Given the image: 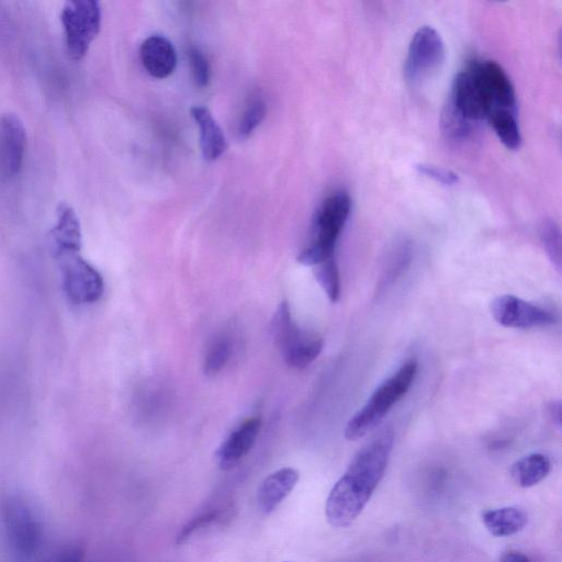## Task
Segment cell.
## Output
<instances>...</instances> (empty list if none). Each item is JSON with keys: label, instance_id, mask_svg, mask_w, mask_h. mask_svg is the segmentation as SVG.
Segmentation results:
<instances>
[{"label": "cell", "instance_id": "cell-12", "mask_svg": "<svg viewBox=\"0 0 562 562\" xmlns=\"http://www.w3.org/2000/svg\"><path fill=\"white\" fill-rule=\"evenodd\" d=\"M448 105L460 116L477 125L487 119L486 101L471 64L456 76Z\"/></svg>", "mask_w": 562, "mask_h": 562}, {"label": "cell", "instance_id": "cell-19", "mask_svg": "<svg viewBox=\"0 0 562 562\" xmlns=\"http://www.w3.org/2000/svg\"><path fill=\"white\" fill-rule=\"evenodd\" d=\"M552 471V462L543 454L525 456L513 464L511 477L517 486L527 489L538 485Z\"/></svg>", "mask_w": 562, "mask_h": 562}, {"label": "cell", "instance_id": "cell-2", "mask_svg": "<svg viewBox=\"0 0 562 562\" xmlns=\"http://www.w3.org/2000/svg\"><path fill=\"white\" fill-rule=\"evenodd\" d=\"M417 375L418 363L411 359L404 363L398 372L382 382L365 406L348 421L345 429L346 440H361L376 429L392 407L407 395Z\"/></svg>", "mask_w": 562, "mask_h": 562}, {"label": "cell", "instance_id": "cell-8", "mask_svg": "<svg viewBox=\"0 0 562 562\" xmlns=\"http://www.w3.org/2000/svg\"><path fill=\"white\" fill-rule=\"evenodd\" d=\"M445 61V46L432 27H422L415 33L408 52L404 75L412 86L420 85L441 69Z\"/></svg>", "mask_w": 562, "mask_h": 562}, {"label": "cell", "instance_id": "cell-31", "mask_svg": "<svg viewBox=\"0 0 562 562\" xmlns=\"http://www.w3.org/2000/svg\"><path fill=\"white\" fill-rule=\"evenodd\" d=\"M500 562H531V560L524 554L511 550V552L505 553L501 557Z\"/></svg>", "mask_w": 562, "mask_h": 562}, {"label": "cell", "instance_id": "cell-30", "mask_svg": "<svg viewBox=\"0 0 562 562\" xmlns=\"http://www.w3.org/2000/svg\"><path fill=\"white\" fill-rule=\"evenodd\" d=\"M549 418L552 419L554 425L557 429L561 430V403L560 401H555L550 403L548 408Z\"/></svg>", "mask_w": 562, "mask_h": 562}, {"label": "cell", "instance_id": "cell-17", "mask_svg": "<svg viewBox=\"0 0 562 562\" xmlns=\"http://www.w3.org/2000/svg\"><path fill=\"white\" fill-rule=\"evenodd\" d=\"M200 130L201 150L207 161H216L228 150V141L218 122L206 107L191 108Z\"/></svg>", "mask_w": 562, "mask_h": 562}, {"label": "cell", "instance_id": "cell-9", "mask_svg": "<svg viewBox=\"0 0 562 562\" xmlns=\"http://www.w3.org/2000/svg\"><path fill=\"white\" fill-rule=\"evenodd\" d=\"M470 64L486 101L487 119L496 112H517L515 89L503 67L494 61H475Z\"/></svg>", "mask_w": 562, "mask_h": 562}, {"label": "cell", "instance_id": "cell-24", "mask_svg": "<svg viewBox=\"0 0 562 562\" xmlns=\"http://www.w3.org/2000/svg\"><path fill=\"white\" fill-rule=\"evenodd\" d=\"M232 354V344L228 337H220L213 342L207 353L204 369L207 375H216L227 366Z\"/></svg>", "mask_w": 562, "mask_h": 562}, {"label": "cell", "instance_id": "cell-15", "mask_svg": "<svg viewBox=\"0 0 562 562\" xmlns=\"http://www.w3.org/2000/svg\"><path fill=\"white\" fill-rule=\"evenodd\" d=\"M141 61L145 70L155 78L172 75L177 65V54L170 40L162 36L146 39L141 46Z\"/></svg>", "mask_w": 562, "mask_h": 562}, {"label": "cell", "instance_id": "cell-27", "mask_svg": "<svg viewBox=\"0 0 562 562\" xmlns=\"http://www.w3.org/2000/svg\"><path fill=\"white\" fill-rule=\"evenodd\" d=\"M219 520H221V513L219 511L208 512L196 517L195 520L184 526L183 531L179 533L177 544H184L197 531L201 530V528H204L207 525L215 523Z\"/></svg>", "mask_w": 562, "mask_h": 562}, {"label": "cell", "instance_id": "cell-14", "mask_svg": "<svg viewBox=\"0 0 562 562\" xmlns=\"http://www.w3.org/2000/svg\"><path fill=\"white\" fill-rule=\"evenodd\" d=\"M261 419H250L242 423L232 432L219 447L216 457L218 465L223 470H229L238 465L251 451L258 434L261 431Z\"/></svg>", "mask_w": 562, "mask_h": 562}, {"label": "cell", "instance_id": "cell-23", "mask_svg": "<svg viewBox=\"0 0 562 562\" xmlns=\"http://www.w3.org/2000/svg\"><path fill=\"white\" fill-rule=\"evenodd\" d=\"M539 236L549 260L560 271L561 269V231L553 220H545L539 228Z\"/></svg>", "mask_w": 562, "mask_h": 562}, {"label": "cell", "instance_id": "cell-21", "mask_svg": "<svg viewBox=\"0 0 562 562\" xmlns=\"http://www.w3.org/2000/svg\"><path fill=\"white\" fill-rule=\"evenodd\" d=\"M442 128L448 139L460 142L474 136L477 123L466 120L447 104L442 116Z\"/></svg>", "mask_w": 562, "mask_h": 562}, {"label": "cell", "instance_id": "cell-13", "mask_svg": "<svg viewBox=\"0 0 562 562\" xmlns=\"http://www.w3.org/2000/svg\"><path fill=\"white\" fill-rule=\"evenodd\" d=\"M83 235L80 219L75 210L61 204L56 210V222L51 231V250L56 261L80 254Z\"/></svg>", "mask_w": 562, "mask_h": 562}, {"label": "cell", "instance_id": "cell-5", "mask_svg": "<svg viewBox=\"0 0 562 562\" xmlns=\"http://www.w3.org/2000/svg\"><path fill=\"white\" fill-rule=\"evenodd\" d=\"M271 331L285 363L292 368L308 367L322 352V339L298 328L287 301L281 302L276 310Z\"/></svg>", "mask_w": 562, "mask_h": 562}, {"label": "cell", "instance_id": "cell-3", "mask_svg": "<svg viewBox=\"0 0 562 562\" xmlns=\"http://www.w3.org/2000/svg\"><path fill=\"white\" fill-rule=\"evenodd\" d=\"M351 210L352 200L345 191H336L322 202L313 219L312 243L298 256L300 264L314 267L334 257Z\"/></svg>", "mask_w": 562, "mask_h": 562}, {"label": "cell", "instance_id": "cell-6", "mask_svg": "<svg viewBox=\"0 0 562 562\" xmlns=\"http://www.w3.org/2000/svg\"><path fill=\"white\" fill-rule=\"evenodd\" d=\"M67 51L72 59L82 60L101 27V8L96 0H71L61 14Z\"/></svg>", "mask_w": 562, "mask_h": 562}, {"label": "cell", "instance_id": "cell-1", "mask_svg": "<svg viewBox=\"0 0 562 562\" xmlns=\"http://www.w3.org/2000/svg\"><path fill=\"white\" fill-rule=\"evenodd\" d=\"M395 435L385 432L359 451L342 478L335 483L325 507L329 523L350 527L372 499L391 456Z\"/></svg>", "mask_w": 562, "mask_h": 562}, {"label": "cell", "instance_id": "cell-20", "mask_svg": "<svg viewBox=\"0 0 562 562\" xmlns=\"http://www.w3.org/2000/svg\"><path fill=\"white\" fill-rule=\"evenodd\" d=\"M491 126L505 148L516 151L521 148L522 136L517 112H496L488 117Z\"/></svg>", "mask_w": 562, "mask_h": 562}, {"label": "cell", "instance_id": "cell-28", "mask_svg": "<svg viewBox=\"0 0 562 562\" xmlns=\"http://www.w3.org/2000/svg\"><path fill=\"white\" fill-rule=\"evenodd\" d=\"M417 170L421 175L434 179L435 182L444 186H454L458 184L459 177L456 173L430 164H420Z\"/></svg>", "mask_w": 562, "mask_h": 562}, {"label": "cell", "instance_id": "cell-26", "mask_svg": "<svg viewBox=\"0 0 562 562\" xmlns=\"http://www.w3.org/2000/svg\"><path fill=\"white\" fill-rule=\"evenodd\" d=\"M189 61L197 85L206 87L210 81V66L205 55L198 49H191Z\"/></svg>", "mask_w": 562, "mask_h": 562}, {"label": "cell", "instance_id": "cell-11", "mask_svg": "<svg viewBox=\"0 0 562 562\" xmlns=\"http://www.w3.org/2000/svg\"><path fill=\"white\" fill-rule=\"evenodd\" d=\"M26 146L24 121L14 112H6L0 116V173L9 178L20 173Z\"/></svg>", "mask_w": 562, "mask_h": 562}, {"label": "cell", "instance_id": "cell-10", "mask_svg": "<svg viewBox=\"0 0 562 562\" xmlns=\"http://www.w3.org/2000/svg\"><path fill=\"white\" fill-rule=\"evenodd\" d=\"M491 313L502 327L510 329L544 328L556 322L552 312L511 295L494 299Z\"/></svg>", "mask_w": 562, "mask_h": 562}, {"label": "cell", "instance_id": "cell-18", "mask_svg": "<svg viewBox=\"0 0 562 562\" xmlns=\"http://www.w3.org/2000/svg\"><path fill=\"white\" fill-rule=\"evenodd\" d=\"M482 522L489 533L496 537H509L524 530L528 523L527 513L515 507L486 511Z\"/></svg>", "mask_w": 562, "mask_h": 562}, {"label": "cell", "instance_id": "cell-25", "mask_svg": "<svg viewBox=\"0 0 562 562\" xmlns=\"http://www.w3.org/2000/svg\"><path fill=\"white\" fill-rule=\"evenodd\" d=\"M266 116V104L262 99H254L247 105L239 123L241 139L249 138L252 132L261 125Z\"/></svg>", "mask_w": 562, "mask_h": 562}, {"label": "cell", "instance_id": "cell-7", "mask_svg": "<svg viewBox=\"0 0 562 562\" xmlns=\"http://www.w3.org/2000/svg\"><path fill=\"white\" fill-rule=\"evenodd\" d=\"M62 287L64 294L75 306L93 305L104 295L105 281L98 269L80 254L62 258Z\"/></svg>", "mask_w": 562, "mask_h": 562}, {"label": "cell", "instance_id": "cell-22", "mask_svg": "<svg viewBox=\"0 0 562 562\" xmlns=\"http://www.w3.org/2000/svg\"><path fill=\"white\" fill-rule=\"evenodd\" d=\"M314 276L331 302L336 303L341 297V279L339 267L333 258L314 266Z\"/></svg>", "mask_w": 562, "mask_h": 562}, {"label": "cell", "instance_id": "cell-29", "mask_svg": "<svg viewBox=\"0 0 562 562\" xmlns=\"http://www.w3.org/2000/svg\"><path fill=\"white\" fill-rule=\"evenodd\" d=\"M85 554L82 547L66 544L53 550L43 562H84Z\"/></svg>", "mask_w": 562, "mask_h": 562}, {"label": "cell", "instance_id": "cell-16", "mask_svg": "<svg viewBox=\"0 0 562 562\" xmlns=\"http://www.w3.org/2000/svg\"><path fill=\"white\" fill-rule=\"evenodd\" d=\"M300 475L294 468H283L268 476L258 490V505L266 513L275 511L295 489Z\"/></svg>", "mask_w": 562, "mask_h": 562}, {"label": "cell", "instance_id": "cell-4", "mask_svg": "<svg viewBox=\"0 0 562 562\" xmlns=\"http://www.w3.org/2000/svg\"><path fill=\"white\" fill-rule=\"evenodd\" d=\"M0 512L11 553L22 562L35 558L43 542V524L33 504L20 493H9Z\"/></svg>", "mask_w": 562, "mask_h": 562}]
</instances>
